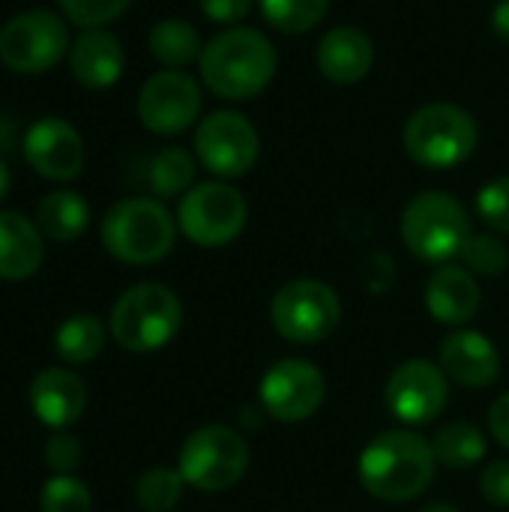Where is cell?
Instances as JSON below:
<instances>
[{
    "label": "cell",
    "instance_id": "5",
    "mask_svg": "<svg viewBox=\"0 0 509 512\" xmlns=\"http://www.w3.org/2000/svg\"><path fill=\"white\" fill-rule=\"evenodd\" d=\"M477 135V123L465 108L450 102H432L408 117L402 144L417 165L447 171L462 165L474 153Z\"/></svg>",
    "mask_w": 509,
    "mask_h": 512
},
{
    "label": "cell",
    "instance_id": "10",
    "mask_svg": "<svg viewBox=\"0 0 509 512\" xmlns=\"http://www.w3.org/2000/svg\"><path fill=\"white\" fill-rule=\"evenodd\" d=\"M69 48L66 21L48 9L18 12L0 27V63L21 75L54 69Z\"/></svg>",
    "mask_w": 509,
    "mask_h": 512
},
{
    "label": "cell",
    "instance_id": "18",
    "mask_svg": "<svg viewBox=\"0 0 509 512\" xmlns=\"http://www.w3.org/2000/svg\"><path fill=\"white\" fill-rule=\"evenodd\" d=\"M30 408L54 432L72 426L87 408V387L69 369H42L30 384Z\"/></svg>",
    "mask_w": 509,
    "mask_h": 512
},
{
    "label": "cell",
    "instance_id": "14",
    "mask_svg": "<svg viewBox=\"0 0 509 512\" xmlns=\"http://www.w3.org/2000/svg\"><path fill=\"white\" fill-rule=\"evenodd\" d=\"M201 111V90L183 69H162L150 75L138 93V117L153 135H177L195 123Z\"/></svg>",
    "mask_w": 509,
    "mask_h": 512
},
{
    "label": "cell",
    "instance_id": "19",
    "mask_svg": "<svg viewBox=\"0 0 509 512\" xmlns=\"http://www.w3.org/2000/svg\"><path fill=\"white\" fill-rule=\"evenodd\" d=\"M315 63L333 84H357L372 72L375 48L372 39L357 27H333L315 48Z\"/></svg>",
    "mask_w": 509,
    "mask_h": 512
},
{
    "label": "cell",
    "instance_id": "26",
    "mask_svg": "<svg viewBox=\"0 0 509 512\" xmlns=\"http://www.w3.org/2000/svg\"><path fill=\"white\" fill-rule=\"evenodd\" d=\"M195 180V159L180 147H165L150 162V189L159 198L189 192Z\"/></svg>",
    "mask_w": 509,
    "mask_h": 512
},
{
    "label": "cell",
    "instance_id": "23",
    "mask_svg": "<svg viewBox=\"0 0 509 512\" xmlns=\"http://www.w3.org/2000/svg\"><path fill=\"white\" fill-rule=\"evenodd\" d=\"M432 450L438 465L450 468V471H468L474 465L483 462L486 456V438L483 432L468 423V420H453L447 426H441L432 438Z\"/></svg>",
    "mask_w": 509,
    "mask_h": 512
},
{
    "label": "cell",
    "instance_id": "8",
    "mask_svg": "<svg viewBox=\"0 0 509 512\" xmlns=\"http://www.w3.org/2000/svg\"><path fill=\"white\" fill-rule=\"evenodd\" d=\"M273 330L294 345H315L333 336L342 321L339 294L318 279H294L270 300Z\"/></svg>",
    "mask_w": 509,
    "mask_h": 512
},
{
    "label": "cell",
    "instance_id": "37",
    "mask_svg": "<svg viewBox=\"0 0 509 512\" xmlns=\"http://www.w3.org/2000/svg\"><path fill=\"white\" fill-rule=\"evenodd\" d=\"M492 27L498 33V39L509 45V0H498L495 3V9H492Z\"/></svg>",
    "mask_w": 509,
    "mask_h": 512
},
{
    "label": "cell",
    "instance_id": "32",
    "mask_svg": "<svg viewBox=\"0 0 509 512\" xmlns=\"http://www.w3.org/2000/svg\"><path fill=\"white\" fill-rule=\"evenodd\" d=\"M477 213L492 231L509 234V177H495L477 192Z\"/></svg>",
    "mask_w": 509,
    "mask_h": 512
},
{
    "label": "cell",
    "instance_id": "38",
    "mask_svg": "<svg viewBox=\"0 0 509 512\" xmlns=\"http://www.w3.org/2000/svg\"><path fill=\"white\" fill-rule=\"evenodd\" d=\"M9 183H12V174H9V165H6V162H3V156H0V198H6Z\"/></svg>",
    "mask_w": 509,
    "mask_h": 512
},
{
    "label": "cell",
    "instance_id": "2",
    "mask_svg": "<svg viewBox=\"0 0 509 512\" xmlns=\"http://www.w3.org/2000/svg\"><path fill=\"white\" fill-rule=\"evenodd\" d=\"M204 84L231 102L252 99L264 93V87L276 75V51L273 42L255 27H228L213 36L201 57Z\"/></svg>",
    "mask_w": 509,
    "mask_h": 512
},
{
    "label": "cell",
    "instance_id": "1",
    "mask_svg": "<svg viewBox=\"0 0 509 512\" xmlns=\"http://www.w3.org/2000/svg\"><path fill=\"white\" fill-rule=\"evenodd\" d=\"M432 441L411 429H390L375 435L357 459V477L363 489L387 504H408L420 498L435 480Z\"/></svg>",
    "mask_w": 509,
    "mask_h": 512
},
{
    "label": "cell",
    "instance_id": "28",
    "mask_svg": "<svg viewBox=\"0 0 509 512\" xmlns=\"http://www.w3.org/2000/svg\"><path fill=\"white\" fill-rule=\"evenodd\" d=\"M258 6L270 27L282 33H306L327 15L330 0H258Z\"/></svg>",
    "mask_w": 509,
    "mask_h": 512
},
{
    "label": "cell",
    "instance_id": "36",
    "mask_svg": "<svg viewBox=\"0 0 509 512\" xmlns=\"http://www.w3.org/2000/svg\"><path fill=\"white\" fill-rule=\"evenodd\" d=\"M489 432L504 450H509V390L498 396L489 408Z\"/></svg>",
    "mask_w": 509,
    "mask_h": 512
},
{
    "label": "cell",
    "instance_id": "29",
    "mask_svg": "<svg viewBox=\"0 0 509 512\" xmlns=\"http://www.w3.org/2000/svg\"><path fill=\"white\" fill-rule=\"evenodd\" d=\"M459 261L474 276L495 279L509 267V249L498 234H471L462 255H459Z\"/></svg>",
    "mask_w": 509,
    "mask_h": 512
},
{
    "label": "cell",
    "instance_id": "11",
    "mask_svg": "<svg viewBox=\"0 0 509 512\" xmlns=\"http://www.w3.org/2000/svg\"><path fill=\"white\" fill-rule=\"evenodd\" d=\"M327 396V381L321 369L300 357H285L273 363L258 384V402L276 423H306L315 417Z\"/></svg>",
    "mask_w": 509,
    "mask_h": 512
},
{
    "label": "cell",
    "instance_id": "13",
    "mask_svg": "<svg viewBox=\"0 0 509 512\" xmlns=\"http://www.w3.org/2000/svg\"><path fill=\"white\" fill-rule=\"evenodd\" d=\"M258 132L237 111H213L195 129V156L216 177H243L258 162Z\"/></svg>",
    "mask_w": 509,
    "mask_h": 512
},
{
    "label": "cell",
    "instance_id": "40",
    "mask_svg": "<svg viewBox=\"0 0 509 512\" xmlns=\"http://www.w3.org/2000/svg\"><path fill=\"white\" fill-rule=\"evenodd\" d=\"M9 138H12V129H9V126H6V123L0 120V150H3L6 144H9Z\"/></svg>",
    "mask_w": 509,
    "mask_h": 512
},
{
    "label": "cell",
    "instance_id": "4",
    "mask_svg": "<svg viewBox=\"0 0 509 512\" xmlns=\"http://www.w3.org/2000/svg\"><path fill=\"white\" fill-rule=\"evenodd\" d=\"M183 324L180 297L162 282L126 288L111 309V336L123 351L150 354L165 348Z\"/></svg>",
    "mask_w": 509,
    "mask_h": 512
},
{
    "label": "cell",
    "instance_id": "6",
    "mask_svg": "<svg viewBox=\"0 0 509 512\" xmlns=\"http://www.w3.org/2000/svg\"><path fill=\"white\" fill-rule=\"evenodd\" d=\"M471 234L465 207L447 192H420L402 213V240L426 264H450Z\"/></svg>",
    "mask_w": 509,
    "mask_h": 512
},
{
    "label": "cell",
    "instance_id": "27",
    "mask_svg": "<svg viewBox=\"0 0 509 512\" xmlns=\"http://www.w3.org/2000/svg\"><path fill=\"white\" fill-rule=\"evenodd\" d=\"M186 480L177 468H150L135 483V501L144 512H171L183 498Z\"/></svg>",
    "mask_w": 509,
    "mask_h": 512
},
{
    "label": "cell",
    "instance_id": "16",
    "mask_svg": "<svg viewBox=\"0 0 509 512\" xmlns=\"http://www.w3.org/2000/svg\"><path fill=\"white\" fill-rule=\"evenodd\" d=\"M438 366L444 369V375L468 390H483L492 387L501 375V354L495 348V342L477 330H456L444 339L441 354H438Z\"/></svg>",
    "mask_w": 509,
    "mask_h": 512
},
{
    "label": "cell",
    "instance_id": "35",
    "mask_svg": "<svg viewBox=\"0 0 509 512\" xmlns=\"http://www.w3.org/2000/svg\"><path fill=\"white\" fill-rule=\"evenodd\" d=\"M252 9V0H201V12L216 24H237Z\"/></svg>",
    "mask_w": 509,
    "mask_h": 512
},
{
    "label": "cell",
    "instance_id": "24",
    "mask_svg": "<svg viewBox=\"0 0 509 512\" xmlns=\"http://www.w3.org/2000/svg\"><path fill=\"white\" fill-rule=\"evenodd\" d=\"M147 45H150V54L168 66V69H183L189 66L195 57H201V36L198 30L183 21V18H162L150 27V36H147Z\"/></svg>",
    "mask_w": 509,
    "mask_h": 512
},
{
    "label": "cell",
    "instance_id": "21",
    "mask_svg": "<svg viewBox=\"0 0 509 512\" xmlns=\"http://www.w3.org/2000/svg\"><path fill=\"white\" fill-rule=\"evenodd\" d=\"M42 258L45 246L36 222L18 210H0V279L24 282L42 267Z\"/></svg>",
    "mask_w": 509,
    "mask_h": 512
},
{
    "label": "cell",
    "instance_id": "9",
    "mask_svg": "<svg viewBox=\"0 0 509 512\" xmlns=\"http://www.w3.org/2000/svg\"><path fill=\"white\" fill-rule=\"evenodd\" d=\"M249 219V204L231 183H198L177 207V228L186 240L204 249H219L234 243Z\"/></svg>",
    "mask_w": 509,
    "mask_h": 512
},
{
    "label": "cell",
    "instance_id": "7",
    "mask_svg": "<svg viewBox=\"0 0 509 512\" xmlns=\"http://www.w3.org/2000/svg\"><path fill=\"white\" fill-rule=\"evenodd\" d=\"M249 468V447L243 435L231 426H201L195 429L177 456V471L186 486L198 492H228L243 480Z\"/></svg>",
    "mask_w": 509,
    "mask_h": 512
},
{
    "label": "cell",
    "instance_id": "34",
    "mask_svg": "<svg viewBox=\"0 0 509 512\" xmlns=\"http://www.w3.org/2000/svg\"><path fill=\"white\" fill-rule=\"evenodd\" d=\"M480 495L492 507L509 510V459L492 462V465L483 468V474H480Z\"/></svg>",
    "mask_w": 509,
    "mask_h": 512
},
{
    "label": "cell",
    "instance_id": "25",
    "mask_svg": "<svg viewBox=\"0 0 509 512\" xmlns=\"http://www.w3.org/2000/svg\"><path fill=\"white\" fill-rule=\"evenodd\" d=\"M102 345H105V324L90 312L66 318L54 333L57 357L72 366H81V363H90L93 357H99Z\"/></svg>",
    "mask_w": 509,
    "mask_h": 512
},
{
    "label": "cell",
    "instance_id": "30",
    "mask_svg": "<svg viewBox=\"0 0 509 512\" xmlns=\"http://www.w3.org/2000/svg\"><path fill=\"white\" fill-rule=\"evenodd\" d=\"M39 507L42 512H90L93 498L90 489L72 474H54L39 492Z\"/></svg>",
    "mask_w": 509,
    "mask_h": 512
},
{
    "label": "cell",
    "instance_id": "20",
    "mask_svg": "<svg viewBox=\"0 0 509 512\" xmlns=\"http://www.w3.org/2000/svg\"><path fill=\"white\" fill-rule=\"evenodd\" d=\"M123 63H126V54H123L120 39L102 27L81 33L69 48V69L75 81L90 90L111 87L123 75Z\"/></svg>",
    "mask_w": 509,
    "mask_h": 512
},
{
    "label": "cell",
    "instance_id": "17",
    "mask_svg": "<svg viewBox=\"0 0 509 512\" xmlns=\"http://www.w3.org/2000/svg\"><path fill=\"white\" fill-rule=\"evenodd\" d=\"M426 309L438 324L465 327L477 318L483 306V291L477 276L462 264H441L426 282Z\"/></svg>",
    "mask_w": 509,
    "mask_h": 512
},
{
    "label": "cell",
    "instance_id": "33",
    "mask_svg": "<svg viewBox=\"0 0 509 512\" xmlns=\"http://www.w3.org/2000/svg\"><path fill=\"white\" fill-rule=\"evenodd\" d=\"M42 456H45V465L54 474H72L81 465V444H78V438H72L66 432H54L45 441Z\"/></svg>",
    "mask_w": 509,
    "mask_h": 512
},
{
    "label": "cell",
    "instance_id": "39",
    "mask_svg": "<svg viewBox=\"0 0 509 512\" xmlns=\"http://www.w3.org/2000/svg\"><path fill=\"white\" fill-rule=\"evenodd\" d=\"M423 512H459L453 504H444V501H438V504H429Z\"/></svg>",
    "mask_w": 509,
    "mask_h": 512
},
{
    "label": "cell",
    "instance_id": "22",
    "mask_svg": "<svg viewBox=\"0 0 509 512\" xmlns=\"http://www.w3.org/2000/svg\"><path fill=\"white\" fill-rule=\"evenodd\" d=\"M36 228L42 231V237L57 240V243H69L75 237H81L90 225V204L72 192V189H57L51 195H45L36 207Z\"/></svg>",
    "mask_w": 509,
    "mask_h": 512
},
{
    "label": "cell",
    "instance_id": "3",
    "mask_svg": "<svg viewBox=\"0 0 509 512\" xmlns=\"http://www.w3.org/2000/svg\"><path fill=\"white\" fill-rule=\"evenodd\" d=\"M177 240V222L153 198L117 201L102 219V246L111 258L144 267L162 261Z\"/></svg>",
    "mask_w": 509,
    "mask_h": 512
},
{
    "label": "cell",
    "instance_id": "12",
    "mask_svg": "<svg viewBox=\"0 0 509 512\" xmlns=\"http://www.w3.org/2000/svg\"><path fill=\"white\" fill-rule=\"evenodd\" d=\"M387 411L405 426H426L450 402V378L432 360L414 357L399 363L384 384Z\"/></svg>",
    "mask_w": 509,
    "mask_h": 512
},
{
    "label": "cell",
    "instance_id": "31",
    "mask_svg": "<svg viewBox=\"0 0 509 512\" xmlns=\"http://www.w3.org/2000/svg\"><path fill=\"white\" fill-rule=\"evenodd\" d=\"M63 15L78 24V27H87V30H96L114 18H120L132 0H57Z\"/></svg>",
    "mask_w": 509,
    "mask_h": 512
},
{
    "label": "cell",
    "instance_id": "15",
    "mask_svg": "<svg viewBox=\"0 0 509 512\" xmlns=\"http://www.w3.org/2000/svg\"><path fill=\"white\" fill-rule=\"evenodd\" d=\"M24 159L27 165L54 183L75 180L84 168V141L78 129L60 117H42L36 120L24 135Z\"/></svg>",
    "mask_w": 509,
    "mask_h": 512
}]
</instances>
